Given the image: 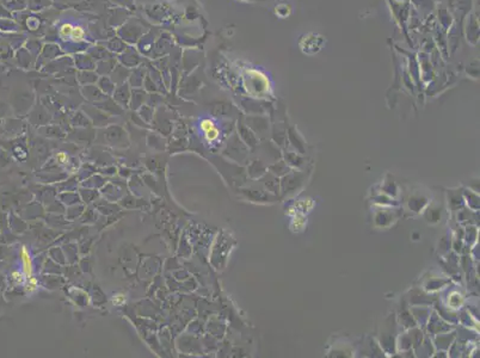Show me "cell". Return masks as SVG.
Listing matches in <instances>:
<instances>
[{"instance_id":"8992f818","label":"cell","mask_w":480,"mask_h":358,"mask_svg":"<svg viewBox=\"0 0 480 358\" xmlns=\"http://www.w3.org/2000/svg\"><path fill=\"white\" fill-rule=\"evenodd\" d=\"M115 67H116V61L115 59L113 58L107 60H100V61L96 62V68L99 74H109V73L113 72Z\"/></svg>"},{"instance_id":"3957f363","label":"cell","mask_w":480,"mask_h":358,"mask_svg":"<svg viewBox=\"0 0 480 358\" xmlns=\"http://www.w3.org/2000/svg\"><path fill=\"white\" fill-rule=\"evenodd\" d=\"M120 61L124 67H137L140 62V56L133 48H127L123 53H121Z\"/></svg>"},{"instance_id":"7a4b0ae2","label":"cell","mask_w":480,"mask_h":358,"mask_svg":"<svg viewBox=\"0 0 480 358\" xmlns=\"http://www.w3.org/2000/svg\"><path fill=\"white\" fill-rule=\"evenodd\" d=\"M118 34L121 35L123 41H127V42L134 43L139 40L140 35H141V28L137 24H126V25L122 28V30L118 31Z\"/></svg>"},{"instance_id":"4fadbf2b","label":"cell","mask_w":480,"mask_h":358,"mask_svg":"<svg viewBox=\"0 0 480 358\" xmlns=\"http://www.w3.org/2000/svg\"><path fill=\"white\" fill-rule=\"evenodd\" d=\"M24 277H25L24 272H20V271H13V272L11 273V278H12V281H15L17 284L23 283Z\"/></svg>"},{"instance_id":"ba28073f","label":"cell","mask_w":480,"mask_h":358,"mask_svg":"<svg viewBox=\"0 0 480 358\" xmlns=\"http://www.w3.org/2000/svg\"><path fill=\"white\" fill-rule=\"evenodd\" d=\"M127 45L124 43L123 40L118 39V37H114L113 40H110L108 42V50L114 51V53H123L124 50L127 49Z\"/></svg>"},{"instance_id":"30bf717a","label":"cell","mask_w":480,"mask_h":358,"mask_svg":"<svg viewBox=\"0 0 480 358\" xmlns=\"http://www.w3.org/2000/svg\"><path fill=\"white\" fill-rule=\"evenodd\" d=\"M73 24L72 23H64L59 29V37L61 40H69L70 34H72L73 30Z\"/></svg>"},{"instance_id":"5b68a950","label":"cell","mask_w":480,"mask_h":358,"mask_svg":"<svg viewBox=\"0 0 480 358\" xmlns=\"http://www.w3.org/2000/svg\"><path fill=\"white\" fill-rule=\"evenodd\" d=\"M21 259H22V264H23V272L25 275V277H31L32 276V260L30 254H29V251L26 249L25 246H23L21 249Z\"/></svg>"},{"instance_id":"52a82bcc","label":"cell","mask_w":480,"mask_h":358,"mask_svg":"<svg viewBox=\"0 0 480 358\" xmlns=\"http://www.w3.org/2000/svg\"><path fill=\"white\" fill-rule=\"evenodd\" d=\"M89 54L93 58L94 61H100V60H107L113 58V54H111L110 50H108L107 48L104 47H93L92 49L89 51Z\"/></svg>"},{"instance_id":"8fae6325","label":"cell","mask_w":480,"mask_h":358,"mask_svg":"<svg viewBox=\"0 0 480 358\" xmlns=\"http://www.w3.org/2000/svg\"><path fill=\"white\" fill-rule=\"evenodd\" d=\"M78 78H79L81 83H86L88 79H90L91 83H93V81L97 80V74H94L91 70H81L79 74H78Z\"/></svg>"},{"instance_id":"277c9868","label":"cell","mask_w":480,"mask_h":358,"mask_svg":"<svg viewBox=\"0 0 480 358\" xmlns=\"http://www.w3.org/2000/svg\"><path fill=\"white\" fill-rule=\"evenodd\" d=\"M74 64L78 68L84 70H91L96 67V61L90 54H79V55H77L74 59Z\"/></svg>"},{"instance_id":"7c38bea8","label":"cell","mask_w":480,"mask_h":358,"mask_svg":"<svg viewBox=\"0 0 480 358\" xmlns=\"http://www.w3.org/2000/svg\"><path fill=\"white\" fill-rule=\"evenodd\" d=\"M37 287H39V282H37V279L35 278V277H29L28 278V284L25 286V291L26 292H34L35 290L37 289Z\"/></svg>"},{"instance_id":"9c48e42d","label":"cell","mask_w":480,"mask_h":358,"mask_svg":"<svg viewBox=\"0 0 480 358\" xmlns=\"http://www.w3.org/2000/svg\"><path fill=\"white\" fill-rule=\"evenodd\" d=\"M69 40L73 41V42H75L77 45H79V43L83 42V41L85 40V31H84V29L81 28V26H73Z\"/></svg>"},{"instance_id":"9a60e30c","label":"cell","mask_w":480,"mask_h":358,"mask_svg":"<svg viewBox=\"0 0 480 358\" xmlns=\"http://www.w3.org/2000/svg\"><path fill=\"white\" fill-rule=\"evenodd\" d=\"M206 133H207V134H206V136H207V140L213 141V140H215L216 137H218V129H215L214 127Z\"/></svg>"},{"instance_id":"5bb4252c","label":"cell","mask_w":480,"mask_h":358,"mask_svg":"<svg viewBox=\"0 0 480 358\" xmlns=\"http://www.w3.org/2000/svg\"><path fill=\"white\" fill-rule=\"evenodd\" d=\"M126 295L124 294H116L114 295L113 297V303L115 306H122L123 303H126Z\"/></svg>"},{"instance_id":"e0dca14e","label":"cell","mask_w":480,"mask_h":358,"mask_svg":"<svg viewBox=\"0 0 480 358\" xmlns=\"http://www.w3.org/2000/svg\"><path fill=\"white\" fill-rule=\"evenodd\" d=\"M56 158H58L59 162H61V164H65V162L67 161V154L65 153V152H60V153H58Z\"/></svg>"},{"instance_id":"6da1fadb","label":"cell","mask_w":480,"mask_h":358,"mask_svg":"<svg viewBox=\"0 0 480 358\" xmlns=\"http://www.w3.org/2000/svg\"><path fill=\"white\" fill-rule=\"evenodd\" d=\"M62 51L58 45H46L42 48V54L39 58L40 65H47L53 60L58 59L59 55H61Z\"/></svg>"},{"instance_id":"2e32d148","label":"cell","mask_w":480,"mask_h":358,"mask_svg":"<svg viewBox=\"0 0 480 358\" xmlns=\"http://www.w3.org/2000/svg\"><path fill=\"white\" fill-rule=\"evenodd\" d=\"M213 122L210 121V119H203L202 122H201V128H202V130H205V132H208V130L213 128Z\"/></svg>"}]
</instances>
